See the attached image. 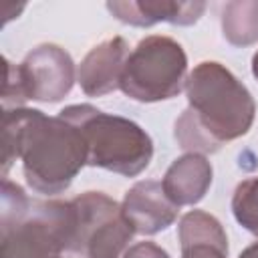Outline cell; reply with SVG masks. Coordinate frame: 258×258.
Instances as JSON below:
<instances>
[{
  "mask_svg": "<svg viewBox=\"0 0 258 258\" xmlns=\"http://www.w3.org/2000/svg\"><path fill=\"white\" fill-rule=\"evenodd\" d=\"M71 202L75 234L67 258H121L135 236L121 204L103 191H85Z\"/></svg>",
  "mask_w": 258,
  "mask_h": 258,
  "instance_id": "7",
  "label": "cell"
},
{
  "mask_svg": "<svg viewBox=\"0 0 258 258\" xmlns=\"http://www.w3.org/2000/svg\"><path fill=\"white\" fill-rule=\"evenodd\" d=\"M129 52V42L123 36H111L95 44L77 67L81 91L87 97H105L117 91Z\"/></svg>",
  "mask_w": 258,
  "mask_h": 258,
  "instance_id": "9",
  "label": "cell"
},
{
  "mask_svg": "<svg viewBox=\"0 0 258 258\" xmlns=\"http://www.w3.org/2000/svg\"><path fill=\"white\" fill-rule=\"evenodd\" d=\"M230 208L234 220L244 230L258 236V175L246 177L236 185Z\"/></svg>",
  "mask_w": 258,
  "mask_h": 258,
  "instance_id": "14",
  "label": "cell"
},
{
  "mask_svg": "<svg viewBox=\"0 0 258 258\" xmlns=\"http://www.w3.org/2000/svg\"><path fill=\"white\" fill-rule=\"evenodd\" d=\"M238 258H258V240L252 242L250 246H246V248L238 254Z\"/></svg>",
  "mask_w": 258,
  "mask_h": 258,
  "instance_id": "16",
  "label": "cell"
},
{
  "mask_svg": "<svg viewBox=\"0 0 258 258\" xmlns=\"http://www.w3.org/2000/svg\"><path fill=\"white\" fill-rule=\"evenodd\" d=\"M2 145V177L20 159L26 185L42 196L67 191L87 165L83 133L60 115L48 117L40 109H4Z\"/></svg>",
  "mask_w": 258,
  "mask_h": 258,
  "instance_id": "1",
  "label": "cell"
},
{
  "mask_svg": "<svg viewBox=\"0 0 258 258\" xmlns=\"http://www.w3.org/2000/svg\"><path fill=\"white\" fill-rule=\"evenodd\" d=\"M187 107L173 123V137L185 153H218L244 137L256 117L248 87L222 62H198L185 81Z\"/></svg>",
  "mask_w": 258,
  "mask_h": 258,
  "instance_id": "2",
  "label": "cell"
},
{
  "mask_svg": "<svg viewBox=\"0 0 258 258\" xmlns=\"http://www.w3.org/2000/svg\"><path fill=\"white\" fill-rule=\"evenodd\" d=\"M121 210L135 234L141 236H153L167 230L179 216V208L165 196L157 179L133 183L123 196Z\"/></svg>",
  "mask_w": 258,
  "mask_h": 258,
  "instance_id": "8",
  "label": "cell"
},
{
  "mask_svg": "<svg viewBox=\"0 0 258 258\" xmlns=\"http://www.w3.org/2000/svg\"><path fill=\"white\" fill-rule=\"evenodd\" d=\"M73 123L87 145V165L107 169L123 177H137L153 157L149 133L135 121L105 113L89 103L69 105L58 111Z\"/></svg>",
  "mask_w": 258,
  "mask_h": 258,
  "instance_id": "4",
  "label": "cell"
},
{
  "mask_svg": "<svg viewBox=\"0 0 258 258\" xmlns=\"http://www.w3.org/2000/svg\"><path fill=\"white\" fill-rule=\"evenodd\" d=\"M4 109H18L28 101L58 103L71 93L77 81V67L73 56L54 42H42L34 46L18 64L10 62L8 58H4Z\"/></svg>",
  "mask_w": 258,
  "mask_h": 258,
  "instance_id": "6",
  "label": "cell"
},
{
  "mask_svg": "<svg viewBox=\"0 0 258 258\" xmlns=\"http://www.w3.org/2000/svg\"><path fill=\"white\" fill-rule=\"evenodd\" d=\"M187 54L165 34H149L137 42L125 60L121 91L137 103H159L185 91Z\"/></svg>",
  "mask_w": 258,
  "mask_h": 258,
  "instance_id": "5",
  "label": "cell"
},
{
  "mask_svg": "<svg viewBox=\"0 0 258 258\" xmlns=\"http://www.w3.org/2000/svg\"><path fill=\"white\" fill-rule=\"evenodd\" d=\"M107 10L123 24L149 28L157 22L173 26H191L206 12V2H175V0H129L107 2Z\"/></svg>",
  "mask_w": 258,
  "mask_h": 258,
  "instance_id": "10",
  "label": "cell"
},
{
  "mask_svg": "<svg viewBox=\"0 0 258 258\" xmlns=\"http://www.w3.org/2000/svg\"><path fill=\"white\" fill-rule=\"evenodd\" d=\"M214 181V167L208 155L183 153L171 161L161 185L165 196L177 206H196L210 191Z\"/></svg>",
  "mask_w": 258,
  "mask_h": 258,
  "instance_id": "11",
  "label": "cell"
},
{
  "mask_svg": "<svg viewBox=\"0 0 258 258\" xmlns=\"http://www.w3.org/2000/svg\"><path fill=\"white\" fill-rule=\"evenodd\" d=\"M179 258H228V234L222 222L204 212L189 210L177 222Z\"/></svg>",
  "mask_w": 258,
  "mask_h": 258,
  "instance_id": "12",
  "label": "cell"
},
{
  "mask_svg": "<svg viewBox=\"0 0 258 258\" xmlns=\"http://www.w3.org/2000/svg\"><path fill=\"white\" fill-rule=\"evenodd\" d=\"M224 38L236 46L246 48L258 42V0L226 2L220 16Z\"/></svg>",
  "mask_w": 258,
  "mask_h": 258,
  "instance_id": "13",
  "label": "cell"
},
{
  "mask_svg": "<svg viewBox=\"0 0 258 258\" xmlns=\"http://www.w3.org/2000/svg\"><path fill=\"white\" fill-rule=\"evenodd\" d=\"M252 77L258 81V50H256L254 56H252Z\"/></svg>",
  "mask_w": 258,
  "mask_h": 258,
  "instance_id": "17",
  "label": "cell"
},
{
  "mask_svg": "<svg viewBox=\"0 0 258 258\" xmlns=\"http://www.w3.org/2000/svg\"><path fill=\"white\" fill-rule=\"evenodd\" d=\"M121 258H171V256L159 244H155L151 240H143V242L131 244Z\"/></svg>",
  "mask_w": 258,
  "mask_h": 258,
  "instance_id": "15",
  "label": "cell"
},
{
  "mask_svg": "<svg viewBox=\"0 0 258 258\" xmlns=\"http://www.w3.org/2000/svg\"><path fill=\"white\" fill-rule=\"evenodd\" d=\"M0 258H67L75 234L73 202H30L24 189L2 179Z\"/></svg>",
  "mask_w": 258,
  "mask_h": 258,
  "instance_id": "3",
  "label": "cell"
}]
</instances>
